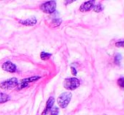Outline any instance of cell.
I'll use <instances>...</instances> for the list:
<instances>
[{
	"label": "cell",
	"instance_id": "obj_12",
	"mask_svg": "<svg viewBox=\"0 0 124 115\" xmlns=\"http://www.w3.org/2000/svg\"><path fill=\"white\" fill-rule=\"evenodd\" d=\"M51 54L50 53H46V52H41V58L42 60H47L48 58L51 57Z\"/></svg>",
	"mask_w": 124,
	"mask_h": 115
},
{
	"label": "cell",
	"instance_id": "obj_17",
	"mask_svg": "<svg viewBox=\"0 0 124 115\" xmlns=\"http://www.w3.org/2000/svg\"><path fill=\"white\" fill-rule=\"evenodd\" d=\"M71 71H72L73 75H74V76H76V74H77V71H76V70H75L74 67H71Z\"/></svg>",
	"mask_w": 124,
	"mask_h": 115
},
{
	"label": "cell",
	"instance_id": "obj_5",
	"mask_svg": "<svg viewBox=\"0 0 124 115\" xmlns=\"http://www.w3.org/2000/svg\"><path fill=\"white\" fill-rule=\"evenodd\" d=\"M2 68H3L4 71H8V72H15L16 71V66L11 61H6L3 64L2 66Z\"/></svg>",
	"mask_w": 124,
	"mask_h": 115
},
{
	"label": "cell",
	"instance_id": "obj_15",
	"mask_svg": "<svg viewBox=\"0 0 124 115\" xmlns=\"http://www.w3.org/2000/svg\"><path fill=\"white\" fill-rule=\"evenodd\" d=\"M117 83L121 88H124V78H120V79H118Z\"/></svg>",
	"mask_w": 124,
	"mask_h": 115
},
{
	"label": "cell",
	"instance_id": "obj_8",
	"mask_svg": "<svg viewBox=\"0 0 124 115\" xmlns=\"http://www.w3.org/2000/svg\"><path fill=\"white\" fill-rule=\"evenodd\" d=\"M20 23L25 24V25H28V26L34 25V24H36V19L35 18V17H31V18H30L29 20H22V21H20Z\"/></svg>",
	"mask_w": 124,
	"mask_h": 115
},
{
	"label": "cell",
	"instance_id": "obj_16",
	"mask_svg": "<svg viewBox=\"0 0 124 115\" xmlns=\"http://www.w3.org/2000/svg\"><path fill=\"white\" fill-rule=\"evenodd\" d=\"M116 46L117 47H124V41H118L116 43Z\"/></svg>",
	"mask_w": 124,
	"mask_h": 115
},
{
	"label": "cell",
	"instance_id": "obj_14",
	"mask_svg": "<svg viewBox=\"0 0 124 115\" xmlns=\"http://www.w3.org/2000/svg\"><path fill=\"white\" fill-rule=\"evenodd\" d=\"M59 110L57 108H53L52 109H51V115H58Z\"/></svg>",
	"mask_w": 124,
	"mask_h": 115
},
{
	"label": "cell",
	"instance_id": "obj_4",
	"mask_svg": "<svg viewBox=\"0 0 124 115\" xmlns=\"http://www.w3.org/2000/svg\"><path fill=\"white\" fill-rule=\"evenodd\" d=\"M18 81H17V78H11L9 80H7V81H4L3 82L0 83V88L2 89H11V88H14L15 87H17L18 85Z\"/></svg>",
	"mask_w": 124,
	"mask_h": 115
},
{
	"label": "cell",
	"instance_id": "obj_7",
	"mask_svg": "<svg viewBox=\"0 0 124 115\" xmlns=\"http://www.w3.org/2000/svg\"><path fill=\"white\" fill-rule=\"evenodd\" d=\"M53 104H54V98L52 97H49V99L47 100V102H46V108H45L44 112L42 113V115H46V114H47V113L49 112L51 109H52Z\"/></svg>",
	"mask_w": 124,
	"mask_h": 115
},
{
	"label": "cell",
	"instance_id": "obj_11",
	"mask_svg": "<svg viewBox=\"0 0 124 115\" xmlns=\"http://www.w3.org/2000/svg\"><path fill=\"white\" fill-rule=\"evenodd\" d=\"M121 61H122V55H121V54H116V55H115V59H114L115 63H116V65H119L120 62H121Z\"/></svg>",
	"mask_w": 124,
	"mask_h": 115
},
{
	"label": "cell",
	"instance_id": "obj_13",
	"mask_svg": "<svg viewBox=\"0 0 124 115\" xmlns=\"http://www.w3.org/2000/svg\"><path fill=\"white\" fill-rule=\"evenodd\" d=\"M93 9L95 10V12H101L103 10V6L101 4V3H99V4H97L93 7Z\"/></svg>",
	"mask_w": 124,
	"mask_h": 115
},
{
	"label": "cell",
	"instance_id": "obj_10",
	"mask_svg": "<svg viewBox=\"0 0 124 115\" xmlns=\"http://www.w3.org/2000/svg\"><path fill=\"white\" fill-rule=\"evenodd\" d=\"M39 78H40V76H31V77L23 79L21 81H23V82H25V83H27V84H29L30 82H32V81H36V80H38Z\"/></svg>",
	"mask_w": 124,
	"mask_h": 115
},
{
	"label": "cell",
	"instance_id": "obj_6",
	"mask_svg": "<svg viewBox=\"0 0 124 115\" xmlns=\"http://www.w3.org/2000/svg\"><path fill=\"white\" fill-rule=\"evenodd\" d=\"M94 3L95 1H87L85 3H84L83 4L80 6V11L81 12H87L89 10H90L94 7Z\"/></svg>",
	"mask_w": 124,
	"mask_h": 115
},
{
	"label": "cell",
	"instance_id": "obj_9",
	"mask_svg": "<svg viewBox=\"0 0 124 115\" xmlns=\"http://www.w3.org/2000/svg\"><path fill=\"white\" fill-rule=\"evenodd\" d=\"M9 100V97L7 94L0 92V103H3V102H7Z\"/></svg>",
	"mask_w": 124,
	"mask_h": 115
},
{
	"label": "cell",
	"instance_id": "obj_2",
	"mask_svg": "<svg viewBox=\"0 0 124 115\" xmlns=\"http://www.w3.org/2000/svg\"><path fill=\"white\" fill-rule=\"evenodd\" d=\"M80 85V81L78 79L75 77L67 78L64 81V88L69 90H74L77 88H78Z\"/></svg>",
	"mask_w": 124,
	"mask_h": 115
},
{
	"label": "cell",
	"instance_id": "obj_3",
	"mask_svg": "<svg viewBox=\"0 0 124 115\" xmlns=\"http://www.w3.org/2000/svg\"><path fill=\"white\" fill-rule=\"evenodd\" d=\"M57 3L55 1H48L41 5V9L46 14H52L55 11Z\"/></svg>",
	"mask_w": 124,
	"mask_h": 115
},
{
	"label": "cell",
	"instance_id": "obj_1",
	"mask_svg": "<svg viewBox=\"0 0 124 115\" xmlns=\"http://www.w3.org/2000/svg\"><path fill=\"white\" fill-rule=\"evenodd\" d=\"M71 97H72V94L70 92H63L57 98V102H58L59 106H60L62 108H67V106L69 105V102L71 100Z\"/></svg>",
	"mask_w": 124,
	"mask_h": 115
}]
</instances>
